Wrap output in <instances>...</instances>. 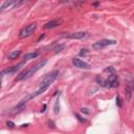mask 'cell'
Segmentation results:
<instances>
[{
  "instance_id": "d4e9b609",
  "label": "cell",
  "mask_w": 134,
  "mask_h": 134,
  "mask_svg": "<svg viewBox=\"0 0 134 134\" xmlns=\"http://www.w3.org/2000/svg\"><path fill=\"white\" fill-rule=\"evenodd\" d=\"M43 38H44V35H42V36H40V37H39V39H38V42H39L40 40H42V39H43Z\"/></svg>"
},
{
  "instance_id": "6da1fadb",
  "label": "cell",
  "mask_w": 134,
  "mask_h": 134,
  "mask_svg": "<svg viewBox=\"0 0 134 134\" xmlns=\"http://www.w3.org/2000/svg\"><path fill=\"white\" fill-rule=\"evenodd\" d=\"M46 60H43V61H40V62H38L36 65H34V66H31L30 68H28V69H26V70H24V71H22L20 74H19L17 78L15 79V81L16 82H19V81H22V80H24V79H28V78H30V76L35 73V72H37L39 69H41L45 64H46Z\"/></svg>"
},
{
  "instance_id": "44dd1931",
  "label": "cell",
  "mask_w": 134,
  "mask_h": 134,
  "mask_svg": "<svg viewBox=\"0 0 134 134\" xmlns=\"http://www.w3.org/2000/svg\"><path fill=\"white\" fill-rule=\"evenodd\" d=\"M6 126L10 127V128H14V127H15V124H14L12 121H7V122H6Z\"/></svg>"
},
{
  "instance_id": "ffe728a7",
  "label": "cell",
  "mask_w": 134,
  "mask_h": 134,
  "mask_svg": "<svg viewBox=\"0 0 134 134\" xmlns=\"http://www.w3.org/2000/svg\"><path fill=\"white\" fill-rule=\"evenodd\" d=\"M88 53V49H81V51H80V56H86Z\"/></svg>"
},
{
  "instance_id": "9a60e30c",
  "label": "cell",
  "mask_w": 134,
  "mask_h": 134,
  "mask_svg": "<svg viewBox=\"0 0 134 134\" xmlns=\"http://www.w3.org/2000/svg\"><path fill=\"white\" fill-rule=\"evenodd\" d=\"M64 48H65V45H64V44H59V45H57V46L54 47L53 50H54L56 53H58V52H61Z\"/></svg>"
},
{
  "instance_id": "8fae6325",
  "label": "cell",
  "mask_w": 134,
  "mask_h": 134,
  "mask_svg": "<svg viewBox=\"0 0 134 134\" xmlns=\"http://www.w3.org/2000/svg\"><path fill=\"white\" fill-rule=\"evenodd\" d=\"M20 54H21V50H13V51H11V52L7 54V59H10V60H15V59H17Z\"/></svg>"
},
{
  "instance_id": "8992f818",
  "label": "cell",
  "mask_w": 134,
  "mask_h": 134,
  "mask_svg": "<svg viewBox=\"0 0 134 134\" xmlns=\"http://www.w3.org/2000/svg\"><path fill=\"white\" fill-rule=\"evenodd\" d=\"M24 64H25V61H23V62H21V63H19V64L15 65V66L9 67V68H6V69H4V70H2V71H1V75L3 76V75H4V74H6V73H14V72H16L17 70L20 69V68H21Z\"/></svg>"
},
{
  "instance_id": "7402d4cb",
  "label": "cell",
  "mask_w": 134,
  "mask_h": 134,
  "mask_svg": "<svg viewBox=\"0 0 134 134\" xmlns=\"http://www.w3.org/2000/svg\"><path fill=\"white\" fill-rule=\"evenodd\" d=\"M81 112H82V113H85V114H89V113H90V111L87 110V108H81Z\"/></svg>"
},
{
  "instance_id": "484cf974",
  "label": "cell",
  "mask_w": 134,
  "mask_h": 134,
  "mask_svg": "<svg viewBox=\"0 0 134 134\" xmlns=\"http://www.w3.org/2000/svg\"><path fill=\"white\" fill-rule=\"evenodd\" d=\"M28 126V124H24V125H22V127H27Z\"/></svg>"
},
{
  "instance_id": "277c9868",
  "label": "cell",
  "mask_w": 134,
  "mask_h": 134,
  "mask_svg": "<svg viewBox=\"0 0 134 134\" xmlns=\"http://www.w3.org/2000/svg\"><path fill=\"white\" fill-rule=\"evenodd\" d=\"M116 44V41L115 40H109V39H103V40H100L98 42H95L93 45H92V48L93 49H97V50H100L106 46H109V45H115Z\"/></svg>"
},
{
  "instance_id": "603a6c76",
  "label": "cell",
  "mask_w": 134,
  "mask_h": 134,
  "mask_svg": "<svg viewBox=\"0 0 134 134\" xmlns=\"http://www.w3.org/2000/svg\"><path fill=\"white\" fill-rule=\"evenodd\" d=\"M48 125H49V127H51V128H54V127H56L52 121H48Z\"/></svg>"
},
{
  "instance_id": "cb8c5ba5",
  "label": "cell",
  "mask_w": 134,
  "mask_h": 134,
  "mask_svg": "<svg viewBox=\"0 0 134 134\" xmlns=\"http://www.w3.org/2000/svg\"><path fill=\"white\" fill-rule=\"evenodd\" d=\"M45 109H46V104L43 105V107H42V109H41V113H43V112L45 111Z\"/></svg>"
},
{
  "instance_id": "52a82bcc",
  "label": "cell",
  "mask_w": 134,
  "mask_h": 134,
  "mask_svg": "<svg viewBox=\"0 0 134 134\" xmlns=\"http://www.w3.org/2000/svg\"><path fill=\"white\" fill-rule=\"evenodd\" d=\"M86 36L85 31H75V33H71L68 35H65L63 37L68 38V39H73V40H79V39H83V38Z\"/></svg>"
},
{
  "instance_id": "7c38bea8",
  "label": "cell",
  "mask_w": 134,
  "mask_h": 134,
  "mask_svg": "<svg viewBox=\"0 0 134 134\" xmlns=\"http://www.w3.org/2000/svg\"><path fill=\"white\" fill-rule=\"evenodd\" d=\"M12 5H17V2H15V1H5V2H3L2 3V5H1V7H0V12H3L5 9H9L10 6H12Z\"/></svg>"
},
{
  "instance_id": "30bf717a",
  "label": "cell",
  "mask_w": 134,
  "mask_h": 134,
  "mask_svg": "<svg viewBox=\"0 0 134 134\" xmlns=\"http://www.w3.org/2000/svg\"><path fill=\"white\" fill-rule=\"evenodd\" d=\"M39 54H40V52H39V51L29 52V53H26V54H24L23 59H24V61H27V60H31V59H35V58H37V57L39 56Z\"/></svg>"
},
{
  "instance_id": "d6986e66",
  "label": "cell",
  "mask_w": 134,
  "mask_h": 134,
  "mask_svg": "<svg viewBox=\"0 0 134 134\" xmlns=\"http://www.w3.org/2000/svg\"><path fill=\"white\" fill-rule=\"evenodd\" d=\"M75 117L78 119L81 123H85V122H86V120H85V119H82V116H81V115H79V114H75Z\"/></svg>"
},
{
  "instance_id": "3957f363",
  "label": "cell",
  "mask_w": 134,
  "mask_h": 134,
  "mask_svg": "<svg viewBox=\"0 0 134 134\" xmlns=\"http://www.w3.org/2000/svg\"><path fill=\"white\" fill-rule=\"evenodd\" d=\"M36 27H37V24H36V23H33V24H29V25L23 27V28L20 30V33H19V38L24 39V38H27V37L31 36V35L34 34Z\"/></svg>"
},
{
  "instance_id": "5bb4252c",
  "label": "cell",
  "mask_w": 134,
  "mask_h": 134,
  "mask_svg": "<svg viewBox=\"0 0 134 134\" xmlns=\"http://www.w3.org/2000/svg\"><path fill=\"white\" fill-rule=\"evenodd\" d=\"M53 112H54V114H58L60 112V101H59V98L56 100L54 107H53Z\"/></svg>"
},
{
  "instance_id": "9c48e42d",
  "label": "cell",
  "mask_w": 134,
  "mask_h": 134,
  "mask_svg": "<svg viewBox=\"0 0 134 134\" xmlns=\"http://www.w3.org/2000/svg\"><path fill=\"white\" fill-rule=\"evenodd\" d=\"M60 24V21L59 20H52V21H49L47 22L45 25H44V28L45 29H49V28H53V27H57Z\"/></svg>"
},
{
  "instance_id": "ba28073f",
  "label": "cell",
  "mask_w": 134,
  "mask_h": 134,
  "mask_svg": "<svg viewBox=\"0 0 134 134\" xmlns=\"http://www.w3.org/2000/svg\"><path fill=\"white\" fill-rule=\"evenodd\" d=\"M117 81V75L116 73H114V74H110L108 78L106 79V87H111L112 84L114 82H116Z\"/></svg>"
},
{
  "instance_id": "4316f807",
  "label": "cell",
  "mask_w": 134,
  "mask_h": 134,
  "mask_svg": "<svg viewBox=\"0 0 134 134\" xmlns=\"http://www.w3.org/2000/svg\"><path fill=\"white\" fill-rule=\"evenodd\" d=\"M133 90H134V84H133Z\"/></svg>"
},
{
  "instance_id": "5b68a950",
  "label": "cell",
  "mask_w": 134,
  "mask_h": 134,
  "mask_svg": "<svg viewBox=\"0 0 134 134\" xmlns=\"http://www.w3.org/2000/svg\"><path fill=\"white\" fill-rule=\"evenodd\" d=\"M72 64L76 68H81V69H89L90 68V65L88 63H86V62H84V61H82L81 59H78V58L72 59Z\"/></svg>"
},
{
  "instance_id": "e0dca14e",
  "label": "cell",
  "mask_w": 134,
  "mask_h": 134,
  "mask_svg": "<svg viewBox=\"0 0 134 134\" xmlns=\"http://www.w3.org/2000/svg\"><path fill=\"white\" fill-rule=\"evenodd\" d=\"M104 72H109V75L110 74H114V73H115V69H114L113 67H107L104 70Z\"/></svg>"
},
{
  "instance_id": "ac0fdd59",
  "label": "cell",
  "mask_w": 134,
  "mask_h": 134,
  "mask_svg": "<svg viewBox=\"0 0 134 134\" xmlns=\"http://www.w3.org/2000/svg\"><path fill=\"white\" fill-rule=\"evenodd\" d=\"M116 105L121 108L122 106H123V103H122V100H121V98L119 97V95H117V97H116Z\"/></svg>"
},
{
  "instance_id": "4fadbf2b",
  "label": "cell",
  "mask_w": 134,
  "mask_h": 134,
  "mask_svg": "<svg viewBox=\"0 0 134 134\" xmlns=\"http://www.w3.org/2000/svg\"><path fill=\"white\" fill-rule=\"evenodd\" d=\"M95 81H97V83H98L100 86H102V87H106V80L103 78V76L98 75V76H97V79H95Z\"/></svg>"
},
{
  "instance_id": "2e32d148",
  "label": "cell",
  "mask_w": 134,
  "mask_h": 134,
  "mask_svg": "<svg viewBox=\"0 0 134 134\" xmlns=\"http://www.w3.org/2000/svg\"><path fill=\"white\" fill-rule=\"evenodd\" d=\"M126 99L128 101H130V99H131V88L130 87H126Z\"/></svg>"
},
{
  "instance_id": "7a4b0ae2",
  "label": "cell",
  "mask_w": 134,
  "mask_h": 134,
  "mask_svg": "<svg viewBox=\"0 0 134 134\" xmlns=\"http://www.w3.org/2000/svg\"><path fill=\"white\" fill-rule=\"evenodd\" d=\"M58 75H59V70H53V71L47 73L41 80V82L39 84V87H49L54 82V80L58 78Z\"/></svg>"
}]
</instances>
